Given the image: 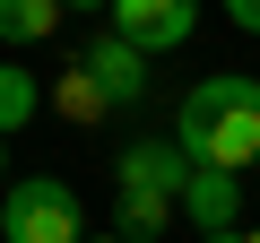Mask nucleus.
<instances>
[{
    "instance_id": "nucleus-1",
    "label": "nucleus",
    "mask_w": 260,
    "mask_h": 243,
    "mask_svg": "<svg viewBox=\"0 0 260 243\" xmlns=\"http://www.w3.org/2000/svg\"><path fill=\"white\" fill-rule=\"evenodd\" d=\"M174 148H182L191 165H208V174L260 165V78H251V70L200 78V87L182 96V113H174Z\"/></svg>"
},
{
    "instance_id": "nucleus-2",
    "label": "nucleus",
    "mask_w": 260,
    "mask_h": 243,
    "mask_svg": "<svg viewBox=\"0 0 260 243\" xmlns=\"http://www.w3.org/2000/svg\"><path fill=\"white\" fill-rule=\"evenodd\" d=\"M113 183H121V208H113V234L121 243H156L191 191V157L174 139H139V148H121L113 157Z\"/></svg>"
},
{
    "instance_id": "nucleus-3",
    "label": "nucleus",
    "mask_w": 260,
    "mask_h": 243,
    "mask_svg": "<svg viewBox=\"0 0 260 243\" xmlns=\"http://www.w3.org/2000/svg\"><path fill=\"white\" fill-rule=\"evenodd\" d=\"M0 243H87V208L70 183L52 174H26L0 191Z\"/></svg>"
},
{
    "instance_id": "nucleus-4",
    "label": "nucleus",
    "mask_w": 260,
    "mask_h": 243,
    "mask_svg": "<svg viewBox=\"0 0 260 243\" xmlns=\"http://www.w3.org/2000/svg\"><path fill=\"white\" fill-rule=\"evenodd\" d=\"M104 26L156 61V52H182V44L200 35V9H191V0H113V18H104Z\"/></svg>"
},
{
    "instance_id": "nucleus-5",
    "label": "nucleus",
    "mask_w": 260,
    "mask_h": 243,
    "mask_svg": "<svg viewBox=\"0 0 260 243\" xmlns=\"http://www.w3.org/2000/svg\"><path fill=\"white\" fill-rule=\"evenodd\" d=\"M78 70H87V78H95V87H104L121 113H130V104H148V52H139V44H121L113 26H104V35L78 52Z\"/></svg>"
},
{
    "instance_id": "nucleus-6",
    "label": "nucleus",
    "mask_w": 260,
    "mask_h": 243,
    "mask_svg": "<svg viewBox=\"0 0 260 243\" xmlns=\"http://www.w3.org/2000/svg\"><path fill=\"white\" fill-rule=\"evenodd\" d=\"M182 217H191L200 234H225V226L243 217V174H208V165H191V191H182Z\"/></svg>"
},
{
    "instance_id": "nucleus-7",
    "label": "nucleus",
    "mask_w": 260,
    "mask_h": 243,
    "mask_svg": "<svg viewBox=\"0 0 260 243\" xmlns=\"http://www.w3.org/2000/svg\"><path fill=\"white\" fill-rule=\"evenodd\" d=\"M35 113H44V87H35V70L0 61V139H18V131H26Z\"/></svg>"
},
{
    "instance_id": "nucleus-8",
    "label": "nucleus",
    "mask_w": 260,
    "mask_h": 243,
    "mask_svg": "<svg viewBox=\"0 0 260 243\" xmlns=\"http://www.w3.org/2000/svg\"><path fill=\"white\" fill-rule=\"evenodd\" d=\"M52 104H61V122H113V113H121V104H113V96H104V87H95V78H87L78 61L61 70V87H52Z\"/></svg>"
},
{
    "instance_id": "nucleus-9",
    "label": "nucleus",
    "mask_w": 260,
    "mask_h": 243,
    "mask_svg": "<svg viewBox=\"0 0 260 243\" xmlns=\"http://www.w3.org/2000/svg\"><path fill=\"white\" fill-rule=\"evenodd\" d=\"M61 35V0H0V44H44Z\"/></svg>"
},
{
    "instance_id": "nucleus-10",
    "label": "nucleus",
    "mask_w": 260,
    "mask_h": 243,
    "mask_svg": "<svg viewBox=\"0 0 260 243\" xmlns=\"http://www.w3.org/2000/svg\"><path fill=\"white\" fill-rule=\"evenodd\" d=\"M234 26H243V35H260V0H234Z\"/></svg>"
},
{
    "instance_id": "nucleus-11",
    "label": "nucleus",
    "mask_w": 260,
    "mask_h": 243,
    "mask_svg": "<svg viewBox=\"0 0 260 243\" xmlns=\"http://www.w3.org/2000/svg\"><path fill=\"white\" fill-rule=\"evenodd\" d=\"M200 243H243V226H225V234H200Z\"/></svg>"
},
{
    "instance_id": "nucleus-12",
    "label": "nucleus",
    "mask_w": 260,
    "mask_h": 243,
    "mask_svg": "<svg viewBox=\"0 0 260 243\" xmlns=\"http://www.w3.org/2000/svg\"><path fill=\"white\" fill-rule=\"evenodd\" d=\"M87 243H121V234H87Z\"/></svg>"
},
{
    "instance_id": "nucleus-13",
    "label": "nucleus",
    "mask_w": 260,
    "mask_h": 243,
    "mask_svg": "<svg viewBox=\"0 0 260 243\" xmlns=\"http://www.w3.org/2000/svg\"><path fill=\"white\" fill-rule=\"evenodd\" d=\"M243 243H260V226H243Z\"/></svg>"
},
{
    "instance_id": "nucleus-14",
    "label": "nucleus",
    "mask_w": 260,
    "mask_h": 243,
    "mask_svg": "<svg viewBox=\"0 0 260 243\" xmlns=\"http://www.w3.org/2000/svg\"><path fill=\"white\" fill-rule=\"evenodd\" d=\"M0 157H9V139H0Z\"/></svg>"
}]
</instances>
